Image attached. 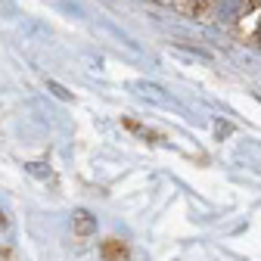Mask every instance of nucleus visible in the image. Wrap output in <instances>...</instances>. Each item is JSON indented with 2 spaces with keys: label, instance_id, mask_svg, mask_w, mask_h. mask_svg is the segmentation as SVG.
I'll use <instances>...</instances> for the list:
<instances>
[{
  "label": "nucleus",
  "instance_id": "f257e3e1",
  "mask_svg": "<svg viewBox=\"0 0 261 261\" xmlns=\"http://www.w3.org/2000/svg\"><path fill=\"white\" fill-rule=\"evenodd\" d=\"M100 261H130V252L118 237H109L100 246Z\"/></svg>",
  "mask_w": 261,
  "mask_h": 261
},
{
  "label": "nucleus",
  "instance_id": "f03ea898",
  "mask_svg": "<svg viewBox=\"0 0 261 261\" xmlns=\"http://www.w3.org/2000/svg\"><path fill=\"white\" fill-rule=\"evenodd\" d=\"M243 10H246V0H218V4H215V13H218V19H224V22L240 19Z\"/></svg>",
  "mask_w": 261,
  "mask_h": 261
},
{
  "label": "nucleus",
  "instance_id": "7ed1b4c3",
  "mask_svg": "<svg viewBox=\"0 0 261 261\" xmlns=\"http://www.w3.org/2000/svg\"><path fill=\"white\" fill-rule=\"evenodd\" d=\"M78 230H81V233H87V230H90V221L84 218V212H78Z\"/></svg>",
  "mask_w": 261,
  "mask_h": 261
},
{
  "label": "nucleus",
  "instance_id": "20e7f679",
  "mask_svg": "<svg viewBox=\"0 0 261 261\" xmlns=\"http://www.w3.org/2000/svg\"><path fill=\"white\" fill-rule=\"evenodd\" d=\"M0 227H4V215H0Z\"/></svg>",
  "mask_w": 261,
  "mask_h": 261
}]
</instances>
